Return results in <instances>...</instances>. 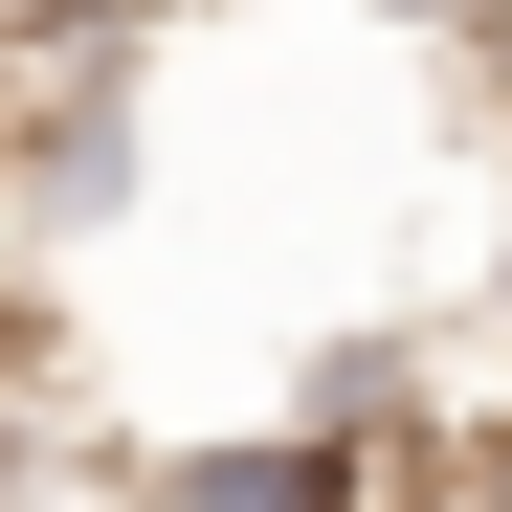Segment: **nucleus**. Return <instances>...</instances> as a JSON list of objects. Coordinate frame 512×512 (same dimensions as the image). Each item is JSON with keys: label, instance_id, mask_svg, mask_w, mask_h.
<instances>
[{"label": "nucleus", "instance_id": "1", "mask_svg": "<svg viewBox=\"0 0 512 512\" xmlns=\"http://www.w3.org/2000/svg\"><path fill=\"white\" fill-rule=\"evenodd\" d=\"M379 23H468V0H379Z\"/></svg>", "mask_w": 512, "mask_h": 512}, {"label": "nucleus", "instance_id": "2", "mask_svg": "<svg viewBox=\"0 0 512 512\" xmlns=\"http://www.w3.org/2000/svg\"><path fill=\"white\" fill-rule=\"evenodd\" d=\"M490 312H512V245H490Z\"/></svg>", "mask_w": 512, "mask_h": 512}]
</instances>
